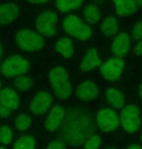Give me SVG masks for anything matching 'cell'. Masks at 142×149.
Listing matches in <instances>:
<instances>
[{"label": "cell", "mask_w": 142, "mask_h": 149, "mask_svg": "<svg viewBox=\"0 0 142 149\" xmlns=\"http://www.w3.org/2000/svg\"><path fill=\"white\" fill-rule=\"evenodd\" d=\"M132 35L134 40H141L142 37V26H141V22H138L137 24H134L132 29Z\"/></svg>", "instance_id": "cell-28"}, {"label": "cell", "mask_w": 142, "mask_h": 149, "mask_svg": "<svg viewBox=\"0 0 142 149\" xmlns=\"http://www.w3.org/2000/svg\"><path fill=\"white\" fill-rule=\"evenodd\" d=\"M140 110L135 104H127L123 107L120 117V124L127 133L133 134L140 128Z\"/></svg>", "instance_id": "cell-5"}, {"label": "cell", "mask_w": 142, "mask_h": 149, "mask_svg": "<svg viewBox=\"0 0 142 149\" xmlns=\"http://www.w3.org/2000/svg\"><path fill=\"white\" fill-rule=\"evenodd\" d=\"M0 149H6V148H5L4 146H0Z\"/></svg>", "instance_id": "cell-37"}, {"label": "cell", "mask_w": 142, "mask_h": 149, "mask_svg": "<svg viewBox=\"0 0 142 149\" xmlns=\"http://www.w3.org/2000/svg\"><path fill=\"white\" fill-rule=\"evenodd\" d=\"M96 121L97 127L106 133L116 131L120 125L119 116L113 108H104L99 110L96 114Z\"/></svg>", "instance_id": "cell-8"}, {"label": "cell", "mask_w": 142, "mask_h": 149, "mask_svg": "<svg viewBox=\"0 0 142 149\" xmlns=\"http://www.w3.org/2000/svg\"><path fill=\"white\" fill-rule=\"evenodd\" d=\"M84 17L88 24H94L100 19V10L96 4H90L85 9Z\"/></svg>", "instance_id": "cell-22"}, {"label": "cell", "mask_w": 142, "mask_h": 149, "mask_svg": "<svg viewBox=\"0 0 142 149\" xmlns=\"http://www.w3.org/2000/svg\"><path fill=\"white\" fill-rule=\"evenodd\" d=\"M28 61L21 56L17 55L6 58L0 67V71L6 77H18L19 75H24L28 71Z\"/></svg>", "instance_id": "cell-6"}, {"label": "cell", "mask_w": 142, "mask_h": 149, "mask_svg": "<svg viewBox=\"0 0 142 149\" xmlns=\"http://www.w3.org/2000/svg\"><path fill=\"white\" fill-rule=\"evenodd\" d=\"M141 45H142L141 40H138L137 44H136V46L134 47V54L135 55H137V56H140L141 55V51H142Z\"/></svg>", "instance_id": "cell-31"}, {"label": "cell", "mask_w": 142, "mask_h": 149, "mask_svg": "<svg viewBox=\"0 0 142 149\" xmlns=\"http://www.w3.org/2000/svg\"><path fill=\"white\" fill-rule=\"evenodd\" d=\"M60 136L65 144L78 146L94 134V124L91 116L81 109H70L65 112L60 124Z\"/></svg>", "instance_id": "cell-1"}, {"label": "cell", "mask_w": 142, "mask_h": 149, "mask_svg": "<svg viewBox=\"0 0 142 149\" xmlns=\"http://www.w3.org/2000/svg\"><path fill=\"white\" fill-rule=\"evenodd\" d=\"M2 56H3V47L0 44V60L2 58Z\"/></svg>", "instance_id": "cell-34"}, {"label": "cell", "mask_w": 142, "mask_h": 149, "mask_svg": "<svg viewBox=\"0 0 142 149\" xmlns=\"http://www.w3.org/2000/svg\"><path fill=\"white\" fill-rule=\"evenodd\" d=\"M16 43L26 52H37L45 46L43 36L29 29H21L16 34Z\"/></svg>", "instance_id": "cell-3"}, {"label": "cell", "mask_w": 142, "mask_h": 149, "mask_svg": "<svg viewBox=\"0 0 142 149\" xmlns=\"http://www.w3.org/2000/svg\"><path fill=\"white\" fill-rule=\"evenodd\" d=\"M10 112H11V110L9 108H7V107H5V106L0 104V117L6 118L10 115Z\"/></svg>", "instance_id": "cell-30"}, {"label": "cell", "mask_w": 142, "mask_h": 149, "mask_svg": "<svg viewBox=\"0 0 142 149\" xmlns=\"http://www.w3.org/2000/svg\"><path fill=\"white\" fill-rule=\"evenodd\" d=\"M106 100L108 103L114 108H122L125 104V95L121 91H119L116 88H109L107 89L106 93Z\"/></svg>", "instance_id": "cell-19"}, {"label": "cell", "mask_w": 142, "mask_h": 149, "mask_svg": "<svg viewBox=\"0 0 142 149\" xmlns=\"http://www.w3.org/2000/svg\"><path fill=\"white\" fill-rule=\"evenodd\" d=\"M29 3L31 4H34V5H43V4H46L48 3L50 0H27Z\"/></svg>", "instance_id": "cell-32"}, {"label": "cell", "mask_w": 142, "mask_h": 149, "mask_svg": "<svg viewBox=\"0 0 142 149\" xmlns=\"http://www.w3.org/2000/svg\"><path fill=\"white\" fill-rule=\"evenodd\" d=\"M35 139L31 136H23L14 143V149H35Z\"/></svg>", "instance_id": "cell-24"}, {"label": "cell", "mask_w": 142, "mask_h": 149, "mask_svg": "<svg viewBox=\"0 0 142 149\" xmlns=\"http://www.w3.org/2000/svg\"><path fill=\"white\" fill-rule=\"evenodd\" d=\"M101 31L106 36H114L119 31V22L112 16L106 17L101 22Z\"/></svg>", "instance_id": "cell-20"}, {"label": "cell", "mask_w": 142, "mask_h": 149, "mask_svg": "<svg viewBox=\"0 0 142 149\" xmlns=\"http://www.w3.org/2000/svg\"><path fill=\"white\" fill-rule=\"evenodd\" d=\"M14 85H15V88L19 92H26L31 89L33 85V80L29 76L19 75V76L16 77Z\"/></svg>", "instance_id": "cell-23"}, {"label": "cell", "mask_w": 142, "mask_h": 149, "mask_svg": "<svg viewBox=\"0 0 142 149\" xmlns=\"http://www.w3.org/2000/svg\"><path fill=\"white\" fill-rule=\"evenodd\" d=\"M0 104L9 108L10 110H15L19 105V98L15 90L11 88L0 89Z\"/></svg>", "instance_id": "cell-14"}, {"label": "cell", "mask_w": 142, "mask_h": 149, "mask_svg": "<svg viewBox=\"0 0 142 149\" xmlns=\"http://www.w3.org/2000/svg\"><path fill=\"white\" fill-rule=\"evenodd\" d=\"M13 131L11 130L10 127L4 125L0 128V143L4 145H7L11 143L13 139Z\"/></svg>", "instance_id": "cell-26"}, {"label": "cell", "mask_w": 142, "mask_h": 149, "mask_svg": "<svg viewBox=\"0 0 142 149\" xmlns=\"http://www.w3.org/2000/svg\"><path fill=\"white\" fill-rule=\"evenodd\" d=\"M84 0H57L55 5L60 12L67 13L79 8Z\"/></svg>", "instance_id": "cell-21"}, {"label": "cell", "mask_w": 142, "mask_h": 149, "mask_svg": "<svg viewBox=\"0 0 142 149\" xmlns=\"http://www.w3.org/2000/svg\"><path fill=\"white\" fill-rule=\"evenodd\" d=\"M130 46H132V42H130V35L127 33H120L114 38L111 45V51L115 57L123 58L130 50Z\"/></svg>", "instance_id": "cell-11"}, {"label": "cell", "mask_w": 142, "mask_h": 149, "mask_svg": "<svg viewBox=\"0 0 142 149\" xmlns=\"http://www.w3.org/2000/svg\"><path fill=\"white\" fill-rule=\"evenodd\" d=\"M99 94L97 86L91 81H85L81 83L76 90V95L82 102H90L97 97Z\"/></svg>", "instance_id": "cell-13"}, {"label": "cell", "mask_w": 142, "mask_h": 149, "mask_svg": "<svg viewBox=\"0 0 142 149\" xmlns=\"http://www.w3.org/2000/svg\"><path fill=\"white\" fill-rule=\"evenodd\" d=\"M0 89H1V82H0Z\"/></svg>", "instance_id": "cell-38"}, {"label": "cell", "mask_w": 142, "mask_h": 149, "mask_svg": "<svg viewBox=\"0 0 142 149\" xmlns=\"http://www.w3.org/2000/svg\"><path fill=\"white\" fill-rule=\"evenodd\" d=\"M16 127L19 131H26L31 125V119L28 115L21 114L16 119Z\"/></svg>", "instance_id": "cell-25"}, {"label": "cell", "mask_w": 142, "mask_h": 149, "mask_svg": "<svg viewBox=\"0 0 142 149\" xmlns=\"http://www.w3.org/2000/svg\"><path fill=\"white\" fill-rule=\"evenodd\" d=\"M100 64V58L96 48H91L85 54L81 61V69L83 71H90Z\"/></svg>", "instance_id": "cell-16"}, {"label": "cell", "mask_w": 142, "mask_h": 149, "mask_svg": "<svg viewBox=\"0 0 142 149\" xmlns=\"http://www.w3.org/2000/svg\"><path fill=\"white\" fill-rule=\"evenodd\" d=\"M108 149H115V148H108Z\"/></svg>", "instance_id": "cell-39"}, {"label": "cell", "mask_w": 142, "mask_h": 149, "mask_svg": "<svg viewBox=\"0 0 142 149\" xmlns=\"http://www.w3.org/2000/svg\"><path fill=\"white\" fill-rule=\"evenodd\" d=\"M47 149H66V144L62 140L55 139L49 143Z\"/></svg>", "instance_id": "cell-29"}, {"label": "cell", "mask_w": 142, "mask_h": 149, "mask_svg": "<svg viewBox=\"0 0 142 149\" xmlns=\"http://www.w3.org/2000/svg\"><path fill=\"white\" fill-rule=\"evenodd\" d=\"M135 2H136V4H137L138 6H140V4H141V0H135Z\"/></svg>", "instance_id": "cell-36"}, {"label": "cell", "mask_w": 142, "mask_h": 149, "mask_svg": "<svg viewBox=\"0 0 142 149\" xmlns=\"http://www.w3.org/2000/svg\"><path fill=\"white\" fill-rule=\"evenodd\" d=\"M101 143V139L97 134H91L86 139L84 142V147L85 149H98Z\"/></svg>", "instance_id": "cell-27"}, {"label": "cell", "mask_w": 142, "mask_h": 149, "mask_svg": "<svg viewBox=\"0 0 142 149\" xmlns=\"http://www.w3.org/2000/svg\"><path fill=\"white\" fill-rule=\"evenodd\" d=\"M19 17V8L13 3L0 5V24H9Z\"/></svg>", "instance_id": "cell-15"}, {"label": "cell", "mask_w": 142, "mask_h": 149, "mask_svg": "<svg viewBox=\"0 0 142 149\" xmlns=\"http://www.w3.org/2000/svg\"><path fill=\"white\" fill-rule=\"evenodd\" d=\"M127 149H141L140 145L138 144H133V145H130V147H127Z\"/></svg>", "instance_id": "cell-33"}, {"label": "cell", "mask_w": 142, "mask_h": 149, "mask_svg": "<svg viewBox=\"0 0 142 149\" xmlns=\"http://www.w3.org/2000/svg\"><path fill=\"white\" fill-rule=\"evenodd\" d=\"M49 81L55 94L62 100H66L72 94L68 74L63 67H55L49 73Z\"/></svg>", "instance_id": "cell-2"}, {"label": "cell", "mask_w": 142, "mask_h": 149, "mask_svg": "<svg viewBox=\"0 0 142 149\" xmlns=\"http://www.w3.org/2000/svg\"><path fill=\"white\" fill-rule=\"evenodd\" d=\"M55 50L60 55L65 58H71L74 56V45L71 39L62 37L55 43Z\"/></svg>", "instance_id": "cell-18"}, {"label": "cell", "mask_w": 142, "mask_h": 149, "mask_svg": "<svg viewBox=\"0 0 142 149\" xmlns=\"http://www.w3.org/2000/svg\"><path fill=\"white\" fill-rule=\"evenodd\" d=\"M138 95H139V97H141V85H139L138 87Z\"/></svg>", "instance_id": "cell-35"}, {"label": "cell", "mask_w": 142, "mask_h": 149, "mask_svg": "<svg viewBox=\"0 0 142 149\" xmlns=\"http://www.w3.org/2000/svg\"><path fill=\"white\" fill-rule=\"evenodd\" d=\"M125 61L122 58H113L100 66L101 76L110 82H116L121 78L124 71Z\"/></svg>", "instance_id": "cell-9"}, {"label": "cell", "mask_w": 142, "mask_h": 149, "mask_svg": "<svg viewBox=\"0 0 142 149\" xmlns=\"http://www.w3.org/2000/svg\"><path fill=\"white\" fill-rule=\"evenodd\" d=\"M53 102L52 95L48 92H40L32 98L30 102V111L35 115H41L49 110Z\"/></svg>", "instance_id": "cell-10"}, {"label": "cell", "mask_w": 142, "mask_h": 149, "mask_svg": "<svg viewBox=\"0 0 142 149\" xmlns=\"http://www.w3.org/2000/svg\"><path fill=\"white\" fill-rule=\"evenodd\" d=\"M116 12L121 17H127L134 14L138 5L135 0H113Z\"/></svg>", "instance_id": "cell-17"}, {"label": "cell", "mask_w": 142, "mask_h": 149, "mask_svg": "<svg viewBox=\"0 0 142 149\" xmlns=\"http://www.w3.org/2000/svg\"><path fill=\"white\" fill-rule=\"evenodd\" d=\"M63 29L67 34L79 40H88L91 36V29L78 17L70 15L63 21Z\"/></svg>", "instance_id": "cell-4"}, {"label": "cell", "mask_w": 142, "mask_h": 149, "mask_svg": "<svg viewBox=\"0 0 142 149\" xmlns=\"http://www.w3.org/2000/svg\"><path fill=\"white\" fill-rule=\"evenodd\" d=\"M65 109L62 105H57L49 112L45 121V127L49 132H55L60 129L65 115Z\"/></svg>", "instance_id": "cell-12"}, {"label": "cell", "mask_w": 142, "mask_h": 149, "mask_svg": "<svg viewBox=\"0 0 142 149\" xmlns=\"http://www.w3.org/2000/svg\"><path fill=\"white\" fill-rule=\"evenodd\" d=\"M57 16L52 11H45L38 16L35 22L38 33L45 37H53L57 31Z\"/></svg>", "instance_id": "cell-7"}]
</instances>
